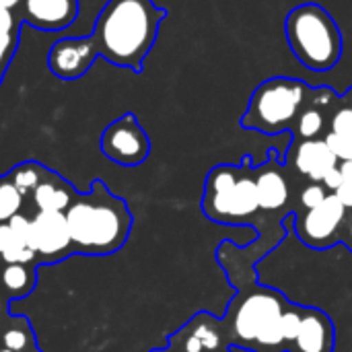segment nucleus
I'll use <instances>...</instances> for the list:
<instances>
[{
    "mask_svg": "<svg viewBox=\"0 0 352 352\" xmlns=\"http://www.w3.org/2000/svg\"><path fill=\"white\" fill-rule=\"evenodd\" d=\"M0 29L10 31V33H21V19H19L16 10L0 8Z\"/></svg>",
    "mask_w": 352,
    "mask_h": 352,
    "instance_id": "a878e982",
    "label": "nucleus"
},
{
    "mask_svg": "<svg viewBox=\"0 0 352 352\" xmlns=\"http://www.w3.org/2000/svg\"><path fill=\"white\" fill-rule=\"evenodd\" d=\"M10 227V225H8ZM12 233V231H10ZM37 258V254L33 252V248L29 245V241H25V239H21V237H14L12 235V243L8 245V250L2 254V258H0V262L4 264V266H8V264H31L33 260Z\"/></svg>",
    "mask_w": 352,
    "mask_h": 352,
    "instance_id": "412c9836",
    "label": "nucleus"
},
{
    "mask_svg": "<svg viewBox=\"0 0 352 352\" xmlns=\"http://www.w3.org/2000/svg\"><path fill=\"white\" fill-rule=\"evenodd\" d=\"M254 182H256V194L260 210H280L289 200V182L280 169V163L276 161L274 153H270L268 161L254 169Z\"/></svg>",
    "mask_w": 352,
    "mask_h": 352,
    "instance_id": "2eb2a0df",
    "label": "nucleus"
},
{
    "mask_svg": "<svg viewBox=\"0 0 352 352\" xmlns=\"http://www.w3.org/2000/svg\"><path fill=\"white\" fill-rule=\"evenodd\" d=\"M291 163L293 167L307 177L309 182L322 184L326 173L338 165V159L330 151L324 138L316 140H293L291 146Z\"/></svg>",
    "mask_w": 352,
    "mask_h": 352,
    "instance_id": "4468645a",
    "label": "nucleus"
},
{
    "mask_svg": "<svg viewBox=\"0 0 352 352\" xmlns=\"http://www.w3.org/2000/svg\"><path fill=\"white\" fill-rule=\"evenodd\" d=\"M12 243V233H10V227L8 223H0V258L2 254L8 250V245Z\"/></svg>",
    "mask_w": 352,
    "mask_h": 352,
    "instance_id": "c756f323",
    "label": "nucleus"
},
{
    "mask_svg": "<svg viewBox=\"0 0 352 352\" xmlns=\"http://www.w3.org/2000/svg\"><path fill=\"white\" fill-rule=\"evenodd\" d=\"M165 19L167 8L153 0H107L89 37L97 56L109 64L142 72L144 58L151 54Z\"/></svg>",
    "mask_w": 352,
    "mask_h": 352,
    "instance_id": "f257e3e1",
    "label": "nucleus"
},
{
    "mask_svg": "<svg viewBox=\"0 0 352 352\" xmlns=\"http://www.w3.org/2000/svg\"><path fill=\"white\" fill-rule=\"evenodd\" d=\"M340 243H344V245L352 252V210H349V217H346V221H344V225H342Z\"/></svg>",
    "mask_w": 352,
    "mask_h": 352,
    "instance_id": "c85d7f7f",
    "label": "nucleus"
},
{
    "mask_svg": "<svg viewBox=\"0 0 352 352\" xmlns=\"http://www.w3.org/2000/svg\"><path fill=\"white\" fill-rule=\"evenodd\" d=\"M95 58H97V50L89 35L64 37L52 45L47 54V66L58 78L74 80V78H80L93 66Z\"/></svg>",
    "mask_w": 352,
    "mask_h": 352,
    "instance_id": "9b49d317",
    "label": "nucleus"
},
{
    "mask_svg": "<svg viewBox=\"0 0 352 352\" xmlns=\"http://www.w3.org/2000/svg\"><path fill=\"white\" fill-rule=\"evenodd\" d=\"M33 342V334L29 330V324L23 318L12 320L2 332H0V346L12 352H25Z\"/></svg>",
    "mask_w": 352,
    "mask_h": 352,
    "instance_id": "6ab92c4d",
    "label": "nucleus"
},
{
    "mask_svg": "<svg viewBox=\"0 0 352 352\" xmlns=\"http://www.w3.org/2000/svg\"><path fill=\"white\" fill-rule=\"evenodd\" d=\"M349 217L346 206L340 202V198L330 192L326 200L305 212L297 214V237L314 250H326L340 241L342 225Z\"/></svg>",
    "mask_w": 352,
    "mask_h": 352,
    "instance_id": "0eeeda50",
    "label": "nucleus"
},
{
    "mask_svg": "<svg viewBox=\"0 0 352 352\" xmlns=\"http://www.w3.org/2000/svg\"><path fill=\"white\" fill-rule=\"evenodd\" d=\"M219 352H231V349H225V351H219Z\"/></svg>",
    "mask_w": 352,
    "mask_h": 352,
    "instance_id": "e433bc0d",
    "label": "nucleus"
},
{
    "mask_svg": "<svg viewBox=\"0 0 352 352\" xmlns=\"http://www.w3.org/2000/svg\"><path fill=\"white\" fill-rule=\"evenodd\" d=\"M311 87L293 76H272L260 82L241 116V128L262 134H283L293 128L301 107L309 101Z\"/></svg>",
    "mask_w": 352,
    "mask_h": 352,
    "instance_id": "20e7f679",
    "label": "nucleus"
},
{
    "mask_svg": "<svg viewBox=\"0 0 352 352\" xmlns=\"http://www.w3.org/2000/svg\"><path fill=\"white\" fill-rule=\"evenodd\" d=\"M0 311H2V297H0Z\"/></svg>",
    "mask_w": 352,
    "mask_h": 352,
    "instance_id": "c9c22d12",
    "label": "nucleus"
},
{
    "mask_svg": "<svg viewBox=\"0 0 352 352\" xmlns=\"http://www.w3.org/2000/svg\"><path fill=\"white\" fill-rule=\"evenodd\" d=\"M31 196H33L35 208L43 212H66L68 206L76 198L72 186L66 179H62L58 173H54L52 169L45 171L41 184L35 188Z\"/></svg>",
    "mask_w": 352,
    "mask_h": 352,
    "instance_id": "dca6fc26",
    "label": "nucleus"
},
{
    "mask_svg": "<svg viewBox=\"0 0 352 352\" xmlns=\"http://www.w3.org/2000/svg\"><path fill=\"white\" fill-rule=\"evenodd\" d=\"M342 103H344L349 109H352V87H349V89L344 91V95H342Z\"/></svg>",
    "mask_w": 352,
    "mask_h": 352,
    "instance_id": "2f4dec72",
    "label": "nucleus"
},
{
    "mask_svg": "<svg viewBox=\"0 0 352 352\" xmlns=\"http://www.w3.org/2000/svg\"><path fill=\"white\" fill-rule=\"evenodd\" d=\"M72 252L85 256L116 254L130 235L132 214L126 202L113 196L103 182H93L91 192L76 196L64 212Z\"/></svg>",
    "mask_w": 352,
    "mask_h": 352,
    "instance_id": "f03ea898",
    "label": "nucleus"
},
{
    "mask_svg": "<svg viewBox=\"0 0 352 352\" xmlns=\"http://www.w3.org/2000/svg\"><path fill=\"white\" fill-rule=\"evenodd\" d=\"M330 192L326 190V186L324 184H316V182H311L309 186H305L303 188V192H301V206L305 208V210H311V208H316V206H320L324 200H326V196H328Z\"/></svg>",
    "mask_w": 352,
    "mask_h": 352,
    "instance_id": "b1692460",
    "label": "nucleus"
},
{
    "mask_svg": "<svg viewBox=\"0 0 352 352\" xmlns=\"http://www.w3.org/2000/svg\"><path fill=\"white\" fill-rule=\"evenodd\" d=\"M291 301L276 289L254 287L245 293H239L223 318L229 346H239L254 351L260 338L272 328Z\"/></svg>",
    "mask_w": 352,
    "mask_h": 352,
    "instance_id": "423d86ee",
    "label": "nucleus"
},
{
    "mask_svg": "<svg viewBox=\"0 0 352 352\" xmlns=\"http://www.w3.org/2000/svg\"><path fill=\"white\" fill-rule=\"evenodd\" d=\"M202 210L210 221L225 225L248 223V219L260 210L254 169L250 167L248 155L241 165H219L208 173Z\"/></svg>",
    "mask_w": 352,
    "mask_h": 352,
    "instance_id": "39448f33",
    "label": "nucleus"
},
{
    "mask_svg": "<svg viewBox=\"0 0 352 352\" xmlns=\"http://www.w3.org/2000/svg\"><path fill=\"white\" fill-rule=\"evenodd\" d=\"M285 35L293 56L311 72H328L342 58L344 41L340 25L316 2H305L289 10Z\"/></svg>",
    "mask_w": 352,
    "mask_h": 352,
    "instance_id": "7ed1b4c3",
    "label": "nucleus"
},
{
    "mask_svg": "<svg viewBox=\"0 0 352 352\" xmlns=\"http://www.w3.org/2000/svg\"><path fill=\"white\" fill-rule=\"evenodd\" d=\"M29 245L43 260H60L72 254V239L64 212L37 210L29 225Z\"/></svg>",
    "mask_w": 352,
    "mask_h": 352,
    "instance_id": "9d476101",
    "label": "nucleus"
},
{
    "mask_svg": "<svg viewBox=\"0 0 352 352\" xmlns=\"http://www.w3.org/2000/svg\"><path fill=\"white\" fill-rule=\"evenodd\" d=\"M21 23L56 33L70 27L78 14V0H23L16 8Z\"/></svg>",
    "mask_w": 352,
    "mask_h": 352,
    "instance_id": "f8f14e48",
    "label": "nucleus"
},
{
    "mask_svg": "<svg viewBox=\"0 0 352 352\" xmlns=\"http://www.w3.org/2000/svg\"><path fill=\"white\" fill-rule=\"evenodd\" d=\"M23 0H0V8H8V10H16L21 6Z\"/></svg>",
    "mask_w": 352,
    "mask_h": 352,
    "instance_id": "7c9ffc66",
    "label": "nucleus"
},
{
    "mask_svg": "<svg viewBox=\"0 0 352 352\" xmlns=\"http://www.w3.org/2000/svg\"><path fill=\"white\" fill-rule=\"evenodd\" d=\"M4 72H6V66L0 64V85H2V78H4Z\"/></svg>",
    "mask_w": 352,
    "mask_h": 352,
    "instance_id": "473e14b6",
    "label": "nucleus"
},
{
    "mask_svg": "<svg viewBox=\"0 0 352 352\" xmlns=\"http://www.w3.org/2000/svg\"><path fill=\"white\" fill-rule=\"evenodd\" d=\"M324 140H326V144L330 146V151L334 153V157L338 161H352V138L328 132L324 136Z\"/></svg>",
    "mask_w": 352,
    "mask_h": 352,
    "instance_id": "5701e85b",
    "label": "nucleus"
},
{
    "mask_svg": "<svg viewBox=\"0 0 352 352\" xmlns=\"http://www.w3.org/2000/svg\"><path fill=\"white\" fill-rule=\"evenodd\" d=\"M0 352H12V351H8V349H4V346H0Z\"/></svg>",
    "mask_w": 352,
    "mask_h": 352,
    "instance_id": "f704fd0d",
    "label": "nucleus"
},
{
    "mask_svg": "<svg viewBox=\"0 0 352 352\" xmlns=\"http://www.w3.org/2000/svg\"><path fill=\"white\" fill-rule=\"evenodd\" d=\"M23 194L14 188L8 175L0 177V223H8L23 208Z\"/></svg>",
    "mask_w": 352,
    "mask_h": 352,
    "instance_id": "aec40b11",
    "label": "nucleus"
},
{
    "mask_svg": "<svg viewBox=\"0 0 352 352\" xmlns=\"http://www.w3.org/2000/svg\"><path fill=\"white\" fill-rule=\"evenodd\" d=\"M336 332L328 314L316 307H303L299 332L289 352H334Z\"/></svg>",
    "mask_w": 352,
    "mask_h": 352,
    "instance_id": "ddd939ff",
    "label": "nucleus"
},
{
    "mask_svg": "<svg viewBox=\"0 0 352 352\" xmlns=\"http://www.w3.org/2000/svg\"><path fill=\"white\" fill-rule=\"evenodd\" d=\"M19 35L21 33H10V31H2L0 29V64L8 68L16 45H19Z\"/></svg>",
    "mask_w": 352,
    "mask_h": 352,
    "instance_id": "393cba45",
    "label": "nucleus"
},
{
    "mask_svg": "<svg viewBox=\"0 0 352 352\" xmlns=\"http://www.w3.org/2000/svg\"><path fill=\"white\" fill-rule=\"evenodd\" d=\"M45 171H47V169H45L43 165H39V163H35V161H25V163L16 165V167L8 173V177L12 179L14 188H16L23 196H31V194L35 192V188L41 184Z\"/></svg>",
    "mask_w": 352,
    "mask_h": 352,
    "instance_id": "a211bd4d",
    "label": "nucleus"
},
{
    "mask_svg": "<svg viewBox=\"0 0 352 352\" xmlns=\"http://www.w3.org/2000/svg\"><path fill=\"white\" fill-rule=\"evenodd\" d=\"M334 194L340 198V202L346 206V210H352V175H349V177H344V179H342L340 188H338Z\"/></svg>",
    "mask_w": 352,
    "mask_h": 352,
    "instance_id": "bb28decb",
    "label": "nucleus"
},
{
    "mask_svg": "<svg viewBox=\"0 0 352 352\" xmlns=\"http://www.w3.org/2000/svg\"><path fill=\"white\" fill-rule=\"evenodd\" d=\"M330 132L338 134V136H346L352 138V109H349L342 99L340 103L336 105V109L332 111V118H330Z\"/></svg>",
    "mask_w": 352,
    "mask_h": 352,
    "instance_id": "4be33fe9",
    "label": "nucleus"
},
{
    "mask_svg": "<svg viewBox=\"0 0 352 352\" xmlns=\"http://www.w3.org/2000/svg\"><path fill=\"white\" fill-rule=\"evenodd\" d=\"M342 179H344V177H342V171H340V167L336 165L334 169H330V171L326 173V177H324V182H322V184L326 186V190H328V192H336V190L340 188Z\"/></svg>",
    "mask_w": 352,
    "mask_h": 352,
    "instance_id": "cd10ccee",
    "label": "nucleus"
},
{
    "mask_svg": "<svg viewBox=\"0 0 352 352\" xmlns=\"http://www.w3.org/2000/svg\"><path fill=\"white\" fill-rule=\"evenodd\" d=\"M101 153L124 167H136L146 161L151 140L134 113H124L113 120L101 134Z\"/></svg>",
    "mask_w": 352,
    "mask_h": 352,
    "instance_id": "6e6552de",
    "label": "nucleus"
},
{
    "mask_svg": "<svg viewBox=\"0 0 352 352\" xmlns=\"http://www.w3.org/2000/svg\"><path fill=\"white\" fill-rule=\"evenodd\" d=\"M0 285L10 297H23L33 289V272L25 264H8L0 272Z\"/></svg>",
    "mask_w": 352,
    "mask_h": 352,
    "instance_id": "f3484780",
    "label": "nucleus"
},
{
    "mask_svg": "<svg viewBox=\"0 0 352 352\" xmlns=\"http://www.w3.org/2000/svg\"><path fill=\"white\" fill-rule=\"evenodd\" d=\"M151 352H175V351L167 346V349H155V351H151Z\"/></svg>",
    "mask_w": 352,
    "mask_h": 352,
    "instance_id": "72a5a7b5",
    "label": "nucleus"
},
{
    "mask_svg": "<svg viewBox=\"0 0 352 352\" xmlns=\"http://www.w3.org/2000/svg\"><path fill=\"white\" fill-rule=\"evenodd\" d=\"M169 349L175 352H219L231 346L223 320L208 311H200L169 336Z\"/></svg>",
    "mask_w": 352,
    "mask_h": 352,
    "instance_id": "1a4fd4ad",
    "label": "nucleus"
}]
</instances>
